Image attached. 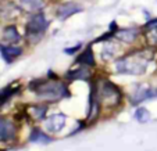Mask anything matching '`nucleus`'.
I'll return each instance as SVG.
<instances>
[{
	"instance_id": "nucleus-1",
	"label": "nucleus",
	"mask_w": 157,
	"mask_h": 151,
	"mask_svg": "<svg viewBox=\"0 0 157 151\" xmlns=\"http://www.w3.org/2000/svg\"><path fill=\"white\" fill-rule=\"evenodd\" d=\"M156 53L157 47L154 46H136L117 58L113 62V68L116 74L140 76L147 72L150 64L156 58Z\"/></svg>"
},
{
	"instance_id": "nucleus-2",
	"label": "nucleus",
	"mask_w": 157,
	"mask_h": 151,
	"mask_svg": "<svg viewBox=\"0 0 157 151\" xmlns=\"http://www.w3.org/2000/svg\"><path fill=\"white\" fill-rule=\"evenodd\" d=\"M28 90L42 103L54 104L71 97L70 82L60 79L36 78L28 83Z\"/></svg>"
},
{
	"instance_id": "nucleus-3",
	"label": "nucleus",
	"mask_w": 157,
	"mask_h": 151,
	"mask_svg": "<svg viewBox=\"0 0 157 151\" xmlns=\"http://www.w3.org/2000/svg\"><path fill=\"white\" fill-rule=\"evenodd\" d=\"M93 80H95L96 93H98V98L100 101L103 112L110 114L120 110L127 97L124 90L111 79H109L107 76H100L99 74H96Z\"/></svg>"
},
{
	"instance_id": "nucleus-4",
	"label": "nucleus",
	"mask_w": 157,
	"mask_h": 151,
	"mask_svg": "<svg viewBox=\"0 0 157 151\" xmlns=\"http://www.w3.org/2000/svg\"><path fill=\"white\" fill-rule=\"evenodd\" d=\"M52 21L44 11L28 15L24 25V42L28 46H35L44 39Z\"/></svg>"
},
{
	"instance_id": "nucleus-5",
	"label": "nucleus",
	"mask_w": 157,
	"mask_h": 151,
	"mask_svg": "<svg viewBox=\"0 0 157 151\" xmlns=\"http://www.w3.org/2000/svg\"><path fill=\"white\" fill-rule=\"evenodd\" d=\"M125 96H127V100L131 105L138 107L147 100L157 98V85L145 82L135 83L133 86H131L129 92L125 93Z\"/></svg>"
},
{
	"instance_id": "nucleus-6",
	"label": "nucleus",
	"mask_w": 157,
	"mask_h": 151,
	"mask_svg": "<svg viewBox=\"0 0 157 151\" xmlns=\"http://www.w3.org/2000/svg\"><path fill=\"white\" fill-rule=\"evenodd\" d=\"M114 39L124 46H136L142 39H145L142 27H120L114 33Z\"/></svg>"
},
{
	"instance_id": "nucleus-7",
	"label": "nucleus",
	"mask_w": 157,
	"mask_h": 151,
	"mask_svg": "<svg viewBox=\"0 0 157 151\" xmlns=\"http://www.w3.org/2000/svg\"><path fill=\"white\" fill-rule=\"evenodd\" d=\"M18 139V122L14 118L0 115V143L13 144Z\"/></svg>"
},
{
	"instance_id": "nucleus-8",
	"label": "nucleus",
	"mask_w": 157,
	"mask_h": 151,
	"mask_svg": "<svg viewBox=\"0 0 157 151\" xmlns=\"http://www.w3.org/2000/svg\"><path fill=\"white\" fill-rule=\"evenodd\" d=\"M82 11H83V6L81 3H77V2H63V3L56 4L53 9L54 17L60 21L68 20L72 15L79 14Z\"/></svg>"
},
{
	"instance_id": "nucleus-9",
	"label": "nucleus",
	"mask_w": 157,
	"mask_h": 151,
	"mask_svg": "<svg viewBox=\"0 0 157 151\" xmlns=\"http://www.w3.org/2000/svg\"><path fill=\"white\" fill-rule=\"evenodd\" d=\"M101 45H103V50H101L100 57L104 62H114L117 58H120L125 53L124 45L120 43L118 40H116L114 38L101 43Z\"/></svg>"
},
{
	"instance_id": "nucleus-10",
	"label": "nucleus",
	"mask_w": 157,
	"mask_h": 151,
	"mask_svg": "<svg viewBox=\"0 0 157 151\" xmlns=\"http://www.w3.org/2000/svg\"><path fill=\"white\" fill-rule=\"evenodd\" d=\"M49 108H50V104L39 101V103H32V104L25 105L24 107V112H25V115H27L28 121L43 122L44 119L48 118Z\"/></svg>"
},
{
	"instance_id": "nucleus-11",
	"label": "nucleus",
	"mask_w": 157,
	"mask_h": 151,
	"mask_svg": "<svg viewBox=\"0 0 157 151\" xmlns=\"http://www.w3.org/2000/svg\"><path fill=\"white\" fill-rule=\"evenodd\" d=\"M24 14L17 2L13 0H0V20L7 22H14Z\"/></svg>"
},
{
	"instance_id": "nucleus-12",
	"label": "nucleus",
	"mask_w": 157,
	"mask_h": 151,
	"mask_svg": "<svg viewBox=\"0 0 157 151\" xmlns=\"http://www.w3.org/2000/svg\"><path fill=\"white\" fill-rule=\"evenodd\" d=\"M96 76V72H93V68H89L85 65H75L74 68H70L64 74V79L67 82H75V80H83V82H90Z\"/></svg>"
},
{
	"instance_id": "nucleus-13",
	"label": "nucleus",
	"mask_w": 157,
	"mask_h": 151,
	"mask_svg": "<svg viewBox=\"0 0 157 151\" xmlns=\"http://www.w3.org/2000/svg\"><path fill=\"white\" fill-rule=\"evenodd\" d=\"M43 129L48 133L50 134H59L60 132L65 127V123H67V115L63 112H56L52 114V115H48V118L44 119L43 122Z\"/></svg>"
},
{
	"instance_id": "nucleus-14",
	"label": "nucleus",
	"mask_w": 157,
	"mask_h": 151,
	"mask_svg": "<svg viewBox=\"0 0 157 151\" xmlns=\"http://www.w3.org/2000/svg\"><path fill=\"white\" fill-rule=\"evenodd\" d=\"M0 42L4 45H20L24 42V33H21L14 22H9L3 27L0 33Z\"/></svg>"
},
{
	"instance_id": "nucleus-15",
	"label": "nucleus",
	"mask_w": 157,
	"mask_h": 151,
	"mask_svg": "<svg viewBox=\"0 0 157 151\" xmlns=\"http://www.w3.org/2000/svg\"><path fill=\"white\" fill-rule=\"evenodd\" d=\"M74 64L75 65H85V67H89V68H96L98 67V61H96V56H95V51H93L92 43L86 45L77 54V57L74 60Z\"/></svg>"
},
{
	"instance_id": "nucleus-16",
	"label": "nucleus",
	"mask_w": 157,
	"mask_h": 151,
	"mask_svg": "<svg viewBox=\"0 0 157 151\" xmlns=\"http://www.w3.org/2000/svg\"><path fill=\"white\" fill-rule=\"evenodd\" d=\"M22 54H24V47L21 45H4L0 42V56L6 64H13Z\"/></svg>"
},
{
	"instance_id": "nucleus-17",
	"label": "nucleus",
	"mask_w": 157,
	"mask_h": 151,
	"mask_svg": "<svg viewBox=\"0 0 157 151\" xmlns=\"http://www.w3.org/2000/svg\"><path fill=\"white\" fill-rule=\"evenodd\" d=\"M17 3L24 14L31 15L44 11L49 6V0H17Z\"/></svg>"
},
{
	"instance_id": "nucleus-18",
	"label": "nucleus",
	"mask_w": 157,
	"mask_h": 151,
	"mask_svg": "<svg viewBox=\"0 0 157 151\" xmlns=\"http://www.w3.org/2000/svg\"><path fill=\"white\" fill-rule=\"evenodd\" d=\"M28 142L35 144H50L54 142L53 134L48 133L42 126H32L28 134Z\"/></svg>"
},
{
	"instance_id": "nucleus-19",
	"label": "nucleus",
	"mask_w": 157,
	"mask_h": 151,
	"mask_svg": "<svg viewBox=\"0 0 157 151\" xmlns=\"http://www.w3.org/2000/svg\"><path fill=\"white\" fill-rule=\"evenodd\" d=\"M22 90V85L17 82H13L10 85L4 86L3 89H0V108L7 104L10 100H11L14 96H17L18 93Z\"/></svg>"
},
{
	"instance_id": "nucleus-20",
	"label": "nucleus",
	"mask_w": 157,
	"mask_h": 151,
	"mask_svg": "<svg viewBox=\"0 0 157 151\" xmlns=\"http://www.w3.org/2000/svg\"><path fill=\"white\" fill-rule=\"evenodd\" d=\"M133 118H135V121L139 122V123H147L151 119V115H150V111L146 107L138 105V108L133 112Z\"/></svg>"
},
{
	"instance_id": "nucleus-21",
	"label": "nucleus",
	"mask_w": 157,
	"mask_h": 151,
	"mask_svg": "<svg viewBox=\"0 0 157 151\" xmlns=\"http://www.w3.org/2000/svg\"><path fill=\"white\" fill-rule=\"evenodd\" d=\"M143 33H149V32H156L157 31V17L149 18L145 24L142 25Z\"/></svg>"
},
{
	"instance_id": "nucleus-22",
	"label": "nucleus",
	"mask_w": 157,
	"mask_h": 151,
	"mask_svg": "<svg viewBox=\"0 0 157 151\" xmlns=\"http://www.w3.org/2000/svg\"><path fill=\"white\" fill-rule=\"evenodd\" d=\"M83 49V45L82 43H75L74 46H70V47H65L64 50H63V53L67 54V56H77L78 53H79L81 50Z\"/></svg>"
},
{
	"instance_id": "nucleus-23",
	"label": "nucleus",
	"mask_w": 157,
	"mask_h": 151,
	"mask_svg": "<svg viewBox=\"0 0 157 151\" xmlns=\"http://www.w3.org/2000/svg\"><path fill=\"white\" fill-rule=\"evenodd\" d=\"M46 78H48V79H60V78H59V75H57L56 74V72H53V71H52V69H49V71H48V74H46Z\"/></svg>"
}]
</instances>
